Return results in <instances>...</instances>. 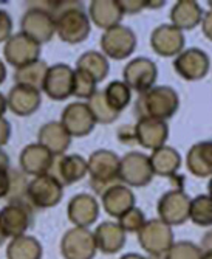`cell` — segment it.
<instances>
[{
	"label": "cell",
	"instance_id": "obj_6",
	"mask_svg": "<svg viewBox=\"0 0 212 259\" xmlns=\"http://www.w3.org/2000/svg\"><path fill=\"white\" fill-rule=\"evenodd\" d=\"M150 157L143 152H129L120 161V182L127 186L143 188L153 179Z\"/></svg>",
	"mask_w": 212,
	"mask_h": 259
},
{
	"label": "cell",
	"instance_id": "obj_23",
	"mask_svg": "<svg viewBox=\"0 0 212 259\" xmlns=\"http://www.w3.org/2000/svg\"><path fill=\"white\" fill-rule=\"evenodd\" d=\"M88 172V163L84 157L72 154V155H62L53 164L51 172L64 186L72 185L82 180Z\"/></svg>",
	"mask_w": 212,
	"mask_h": 259
},
{
	"label": "cell",
	"instance_id": "obj_13",
	"mask_svg": "<svg viewBox=\"0 0 212 259\" xmlns=\"http://www.w3.org/2000/svg\"><path fill=\"white\" fill-rule=\"evenodd\" d=\"M158 76V68L153 61L149 58H136L130 61L124 70L123 78L130 90H136L138 93H144L153 87Z\"/></svg>",
	"mask_w": 212,
	"mask_h": 259
},
{
	"label": "cell",
	"instance_id": "obj_47",
	"mask_svg": "<svg viewBox=\"0 0 212 259\" xmlns=\"http://www.w3.org/2000/svg\"><path fill=\"white\" fill-rule=\"evenodd\" d=\"M201 250L203 251H210L212 250V230L204 234L203 242H201Z\"/></svg>",
	"mask_w": 212,
	"mask_h": 259
},
{
	"label": "cell",
	"instance_id": "obj_16",
	"mask_svg": "<svg viewBox=\"0 0 212 259\" xmlns=\"http://www.w3.org/2000/svg\"><path fill=\"white\" fill-rule=\"evenodd\" d=\"M175 72L186 81L203 79L210 68L209 56L200 49L183 50L174 61Z\"/></svg>",
	"mask_w": 212,
	"mask_h": 259
},
{
	"label": "cell",
	"instance_id": "obj_32",
	"mask_svg": "<svg viewBox=\"0 0 212 259\" xmlns=\"http://www.w3.org/2000/svg\"><path fill=\"white\" fill-rule=\"evenodd\" d=\"M8 259H40L42 245L31 236H20L11 241L7 250Z\"/></svg>",
	"mask_w": 212,
	"mask_h": 259
},
{
	"label": "cell",
	"instance_id": "obj_51",
	"mask_svg": "<svg viewBox=\"0 0 212 259\" xmlns=\"http://www.w3.org/2000/svg\"><path fill=\"white\" fill-rule=\"evenodd\" d=\"M207 193H209L207 196L212 199V177H210V180H209V183H207Z\"/></svg>",
	"mask_w": 212,
	"mask_h": 259
},
{
	"label": "cell",
	"instance_id": "obj_34",
	"mask_svg": "<svg viewBox=\"0 0 212 259\" xmlns=\"http://www.w3.org/2000/svg\"><path fill=\"white\" fill-rule=\"evenodd\" d=\"M87 106L90 107L96 123H101V124H110L118 118V116H120V113H118L116 110H113L110 107V104L107 103L104 90H98L95 95L88 100Z\"/></svg>",
	"mask_w": 212,
	"mask_h": 259
},
{
	"label": "cell",
	"instance_id": "obj_30",
	"mask_svg": "<svg viewBox=\"0 0 212 259\" xmlns=\"http://www.w3.org/2000/svg\"><path fill=\"white\" fill-rule=\"evenodd\" d=\"M76 70H81V72L87 73L88 76H91L96 82H101L107 78L109 75V61L102 53L98 52H87L84 53L78 62H76Z\"/></svg>",
	"mask_w": 212,
	"mask_h": 259
},
{
	"label": "cell",
	"instance_id": "obj_37",
	"mask_svg": "<svg viewBox=\"0 0 212 259\" xmlns=\"http://www.w3.org/2000/svg\"><path fill=\"white\" fill-rule=\"evenodd\" d=\"M96 81L81 70H75V81H73V97L79 100H90L96 90Z\"/></svg>",
	"mask_w": 212,
	"mask_h": 259
},
{
	"label": "cell",
	"instance_id": "obj_17",
	"mask_svg": "<svg viewBox=\"0 0 212 259\" xmlns=\"http://www.w3.org/2000/svg\"><path fill=\"white\" fill-rule=\"evenodd\" d=\"M19 161L22 171L27 176L39 177L51 172V168L55 164V155L48 149H45L42 145L31 143L23 148Z\"/></svg>",
	"mask_w": 212,
	"mask_h": 259
},
{
	"label": "cell",
	"instance_id": "obj_12",
	"mask_svg": "<svg viewBox=\"0 0 212 259\" xmlns=\"http://www.w3.org/2000/svg\"><path fill=\"white\" fill-rule=\"evenodd\" d=\"M75 70L67 64H55L48 68L42 90L53 101H64L73 97Z\"/></svg>",
	"mask_w": 212,
	"mask_h": 259
},
{
	"label": "cell",
	"instance_id": "obj_8",
	"mask_svg": "<svg viewBox=\"0 0 212 259\" xmlns=\"http://www.w3.org/2000/svg\"><path fill=\"white\" fill-rule=\"evenodd\" d=\"M156 209L160 219L164 224L171 227L181 225L189 219L191 197L183 190H171L160 197Z\"/></svg>",
	"mask_w": 212,
	"mask_h": 259
},
{
	"label": "cell",
	"instance_id": "obj_33",
	"mask_svg": "<svg viewBox=\"0 0 212 259\" xmlns=\"http://www.w3.org/2000/svg\"><path fill=\"white\" fill-rule=\"evenodd\" d=\"M104 95L110 107L118 113H121L130 103L132 90L127 87L124 81H113L104 89Z\"/></svg>",
	"mask_w": 212,
	"mask_h": 259
},
{
	"label": "cell",
	"instance_id": "obj_52",
	"mask_svg": "<svg viewBox=\"0 0 212 259\" xmlns=\"http://www.w3.org/2000/svg\"><path fill=\"white\" fill-rule=\"evenodd\" d=\"M203 259H212V250L210 251H203Z\"/></svg>",
	"mask_w": 212,
	"mask_h": 259
},
{
	"label": "cell",
	"instance_id": "obj_18",
	"mask_svg": "<svg viewBox=\"0 0 212 259\" xmlns=\"http://www.w3.org/2000/svg\"><path fill=\"white\" fill-rule=\"evenodd\" d=\"M135 143L141 145L146 149H160L164 146L169 137V127L166 121L152 120V118H139L133 126Z\"/></svg>",
	"mask_w": 212,
	"mask_h": 259
},
{
	"label": "cell",
	"instance_id": "obj_46",
	"mask_svg": "<svg viewBox=\"0 0 212 259\" xmlns=\"http://www.w3.org/2000/svg\"><path fill=\"white\" fill-rule=\"evenodd\" d=\"M0 171H10V157L0 149Z\"/></svg>",
	"mask_w": 212,
	"mask_h": 259
},
{
	"label": "cell",
	"instance_id": "obj_27",
	"mask_svg": "<svg viewBox=\"0 0 212 259\" xmlns=\"http://www.w3.org/2000/svg\"><path fill=\"white\" fill-rule=\"evenodd\" d=\"M93 236H95L96 248H99L105 254L118 253L126 244V231L121 228L120 224L104 222L96 228Z\"/></svg>",
	"mask_w": 212,
	"mask_h": 259
},
{
	"label": "cell",
	"instance_id": "obj_25",
	"mask_svg": "<svg viewBox=\"0 0 212 259\" xmlns=\"http://www.w3.org/2000/svg\"><path fill=\"white\" fill-rule=\"evenodd\" d=\"M123 11L113 0H93L88 7V17L93 20L96 27L102 30H110L116 25H120L123 19Z\"/></svg>",
	"mask_w": 212,
	"mask_h": 259
},
{
	"label": "cell",
	"instance_id": "obj_7",
	"mask_svg": "<svg viewBox=\"0 0 212 259\" xmlns=\"http://www.w3.org/2000/svg\"><path fill=\"white\" fill-rule=\"evenodd\" d=\"M4 56L10 65H13L16 70L27 67L33 62L39 61L40 56V44L28 37L27 34L16 33L13 34L4 47Z\"/></svg>",
	"mask_w": 212,
	"mask_h": 259
},
{
	"label": "cell",
	"instance_id": "obj_49",
	"mask_svg": "<svg viewBox=\"0 0 212 259\" xmlns=\"http://www.w3.org/2000/svg\"><path fill=\"white\" fill-rule=\"evenodd\" d=\"M5 79H7V67L2 62V59H0V84H4Z\"/></svg>",
	"mask_w": 212,
	"mask_h": 259
},
{
	"label": "cell",
	"instance_id": "obj_22",
	"mask_svg": "<svg viewBox=\"0 0 212 259\" xmlns=\"http://www.w3.org/2000/svg\"><path fill=\"white\" fill-rule=\"evenodd\" d=\"M7 100H8L10 110L17 116L33 115L40 107V103H42L40 90L28 87V85H22V84H16L10 90Z\"/></svg>",
	"mask_w": 212,
	"mask_h": 259
},
{
	"label": "cell",
	"instance_id": "obj_20",
	"mask_svg": "<svg viewBox=\"0 0 212 259\" xmlns=\"http://www.w3.org/2000/svg\"><path fill=\"white\" fill-rule=\"evenodd\" d=\"M101 202L109 216L120 219L127 211L135 208V194L127 185L116 183L101 194Z\"/></svg>",
	"mask_w": 212,
	"mask_h": 259
},
{
	"label": "cell",
	"instance_id": "obj_9",
	"mask_svg": "<svg viewBox=\"0 0 212 259\" xmlns=\"http://www.w3.org/2000/svg\"><path fill=\"white\" fill-rule=\"evenodd\" d=\"M102 53L115 61H121L129 58L136 49L135 33L124 25H116L101 36Z\"/></svg>",
	"mask_w": 212,
	"mask_h": 259
},
{
	"label": "cell",
	"instance_id": "obj_40",
	"mask_svg": "<svg viewBox=\"0 0 212 259\" xmlns=\"http://www.w3.org/2000/svg\"><path fill=\"white\" fill-rule=\"evenodd\" d=\"M123 14H138L144 8H149V0H118Z\"/></svg>",
	"mask_w": 212,
	"mask_h": 259
},
{
	"label": "cell",
	"instance_id": "obj_53",
	"mask_svg": "<svg viewBox=\"0 0 212 259\" xmlns=\"http://www.w3.org/2000/svg\"><path fill=\"white\" fill-rule=\"evenodd\" d=\"M149 259H164V256H150Z\"/></svg>",
	"mask_w": 212,
	"mask_h": 259
},
{
	"label": "cell",
	"instance_id": "obj_41",
	"mask_svg": "<svg viewBox=\"0 0 212 259\" xmlns=\"http://www.w3.org/2000/svg\"><path fill=\"white\" fill-rule=\"evenodd\" d=\"M13 20H11V16L0 10V42H7L13 34Z\"/></svg>",
	"mask_w": 212,
	"mask_h": 259
},
{
	"label": "cell",
	"instance_id": "obj_19",
	"mask_svg": "<svg viewBox=\"0 0 212 259\" xmlns=\"http://www.w3.org/2000/svg\"><path fill=\"white\" fill-rule=\"evenodd\" d=\"M150 47L160 56H178L184 49V34L174 25H160L150 34Z\"/></svg>",
	"mask_w": 212,
	"mask_h": 259
},
{
	"label": "cell",
	"instance_id": "obj_42",
	"mask_svg": "<svg viewBox=\"0 0 212 259\" xmlns=\"http://www.w3.org/2000/svg\"><path fill=\"white\" fill-rule=\"evenodd\" d=\"M11 190V177L8 171H0V199L8 197Z\"/></svg>",
	"mask_w": 212,
	"mask_h": 259
},
{
	"label": "cell",
	"instance_id": "obj_36",
	"mask_svg": "<svg viewBox=\"0 0 212 259\" xmlns=\"http://www.w3.org/2000/svg\"><path fill=\"white\" fill-rule=\"evenodd\" d=\"M8 172L11 177V190H10V194L7 197L8 202L10 203H30V200H28L30 182L27 180V174L23 171L11 169V168Z\"/></svg>",
	"mask_w": 212,
	"mask_h": 259
},
{
	"label": "cell",
	"instance_id": "obj_2",
	"mask_svg": "<svg viewBox=\"0 0 212 259\" xmlns=\"http://www.w3.org/2000/svg\"><path fill=\"white\" fill-rule=\"evenodd\" d=\"M180 98L177 92L168 85H156L144 93H139L135 103V113L139 118H152L166 121L177 113Z\"/></svg>",
	"mask_w": 212,
	"mask_h": 259
},
{
	"label": "cell",
	"instance_id": "obj_3",
	"mask_svg": "<svg viewBox=\"0 0 212 259\" xmlns=\"http://www.w3.org/2000/svg\"><path fill=\"white\" fill-rule=\"evenodd\" d=\"M120 161L121 158L107 149L95 151L88 158L90 186L96 194H102L107 188L116 185L120 180Z\"/></svg>",
	"mask_w": 212,
	"mask_h": 259
},
{
	"label": "cell",
	"instance_id": "obj_54",
	"mask_svg": "<svg viewBox=\"0 0 212 259\" xmlns=\"http://www.w3.org/2000/svg\"><path fill=\"white\" fill-rule=\"evenodd\" d=\"M4 239H5V236H4V234H2V231H0V244L4 242Z\"/></svg>",
	"mask_w": 212,
	"mask_h": 259
},
{
	"label": "cell",
	"instance_id": "obj_39",
	"mask_svg": "<svg viewBox=\"0 0 212 259\" xmlns=\"http://www.w3.org/2000/svg\"><path fill=\"white\" fill-rule=\"evenodd\" d=\"M144 224H146L144 213L139 208H132L123 218H120V225L124 231L138 233Z\"/></svg>",
	"mask_w": 212,
	"mask_h": 259
},
{
	"label": "cell",
	"instance_id": "obj_38",
	"mask_svg": "<svg viewBox=\"0 0 212 259\" xmlns=\"http://www.w3.org/2000/svg\"><path fill=\"white\" fill-rule=\"evenodd\" d=\"M164 259H203V250L194 242H174L169 251L164 254Z\"/></svg>",
	"mask_w": 212,
	"mask_h": 259
},
{
	"label": "cell",
	"instance_id": "obj_31",
	"mask_svg": "<svg viewBox=\"0 0 212 259\" xmlns=\"http://www.w3.org/2000/svg\"><path fill=\"white\" fill-rule=\"evenodd\" d=\"M48 68L50 67L43 61L33 62L27 67L17 68L14 72V81H16V84H22V85H28L33 89L42 90L45 76L48 73Z\"/></svg>",
	"mask_w": 212,
	"mask_h": 259
},
{
	"label": "cell",
	"instance_id": "obj_28",
	"mask_svg": "<svg viewBox=\"0 0 212 259\" xmlns=\"http://www.w3.org/2000/svg\"><path fill=\"white\" fill-rule=\"evenodd\" d=\"M203 10L194 0H180L171 11L172 25L178 30H194L203 20Z\"/></svg>",
	"mask_w": 212,
	"mask_h": 259
},
{
	"label": "cell",
	"instance_id": "obj_45",
	"mask_svg": "<svg viewBox=\"0 0 212 259\" xmlns=\"http://www.w3.org/2000/svg\"><path fill=\"white\" fill-rule=\"evenodd\" d=\"M201 28H203L204 36L209 40H212V10H209L207 13H204L203 20H201Z\"/></svg>",
	"mask_w": 212,
	"mask_h": 259
},
{
	"label": "cell",
	"instance_id": "obj_15",
	"mask_svg": "<svg viewBox=\"0 0 212 259\" xmlns=\"http://www.w3.org/2000/svg\"><path fill=\"white\" fill-rule=\"evenodd\" d=\"M31 222L30 203H8L0 209V231L5 238H20Z\"/></svg>",
	"mask_w": 212,
	"mask_h": 259
},
{
	"label": "cell",
	"instance_id": "obj_50",
	"mask_svg": "<svg viewBox=\"0 0 212 259\" xmlns=\"http://www.w3.org/2000/svg\"><path fill=\"white\" fill-rule=\"evenodd\" d=\"M121 259H146L144 256H141V254H138V253H127V254H124Z\"/></svg>",
	"mask_w": 212,
	"mask_h": 259
},
{
	"label": "cell",
	"instance_id": "obj_26",
	"mask_svg": "<svg viewBox=\"0 0 212 259\" xmlns=\"http://www.w3.org/2000/svg\"><path fill=\"white\" fill-rule=\"evenodd\" d=\"M186 166L195 177H212V141L195 143L186 157Z\"/></svg>",
	"mask_w": 212,
	"mask_h": 259
},
{
	"label": "cell",
	"instance_id": "obj_35",
	"mask_svg": "<svg viewBox=\"0 0 212 259\" xmlns=\"http://www.w3.org/2000/svg\"><path fill=\"white\" fill-rule=\"evenodd\" d=\"M189 219L198 227H212V199L207 194L191 199Z\"/></svg>",
	"mask_w": 212,
	"mask_h": 259
},
{
	"label": "cell",
	"instance_id": "obj_10",
	"mask_svg": "<svg viewBox=\"0 0 212 259\" xmlns=\"http://www.w3.org/2000/svg\"><path fill=\"white\" fill-rule=\"evenodd\" d=\"M64 196V185L53 176L45 174L34 177L28 186V200L36 208L56 206Z\"/></svg>",
	"mask_w": 212,
	"mask_h": 259
},
{
	"label": "cell",
	"instance_id": "obj_14",
	"mask_svg": "<svg viewBox=\"0 0 212 259\" xmlns=\"http://www.w3.org/2000/svg\"><path fill=\"white\" fill-rule=\"evenodd\" d=\"M61 124L70 134V137L81 138L95 129L96 120L87 103H72L62 110Z\"/></svg>",
	"mask_w": 212,
	"mask_h": 259
},
{
	"label": "cell",
	"instance_id": "obj_55",
	"mask_svg": "<svg viewBox=\"0 0 212 259\" xmlns=\"http://www.w3.org/2000/svg\"><path fill=\"white\" fill-rule=\"evenodd\" d=\"M207 4H209V8L212 10V0H210V2H207Z\"/></svg>",
	"mask_w": 212,
	"mask_h": 259
},
{
	"label": "cell",
	"instance_id": "obj_43",
	"mask_svg": "<svg viewBox=\"0 0 212 259\" xmlns=\"http://www.w3.org/2000/svg\"><path fill=\"white\" fill-rule=\"evenodd\" d=\"M118 138H120L121 143H126V145H132V143H135L133 127H132V126H121V127H120V131H118Z\"/></svg>",
	"mask_w": 212,
	"mask_h": 259
},
{
	"label": "cell",
	"instance_id": "obj_11",
	"mask_svg": "<svg viewBox=\"0 0 212 259\" xmlns=\"http://www.w3.org/2000/svg\"><path fill=\"white\" fill-rule=\"evenodd\" d=\"M61 251L65 259H93L96 253L95 236L88 228L75 227L64 234Z\"/></svg>",
	"mask_w": 212,
	"mask_h": 259
},
{
	"label": "cell",
	"instance_id": "obj_21",
	"mask_svg": "<svg viewBox=\"0 0 212 259\" xmlns=\"http://www.w3.org/2000/svg\"><path fill=\"white\" fill-rule=\"evenodd\" d=\"M67 213H68V219L76 227L87 228L96 222L99 214V205L93 196L87 193H81L72 197V200L68 202Z\"/></svg>",
	"mask_w": 212,
	"mask_h": 259
},
{
	"label": "cell",
	"instance_id": "obj_4",
	"mask_svg": "<svg viewBox=\"0 0 212 259\" xmlns=\"http://www.w3.org/2000/svg\"><path fill=\"white\" fill-rule=\"evenodd\" d=\"M138 241L150 256H164L174 245L172 227L161 219H150L138 231Z\"/></svg>",
	"mask_w": 212,
	"mask_h": 259
},
{
	"label": "cell",
	"instance_id": "obj_48",
	"mask_svg": "<svg viewBox=\"0 0 212 259\" xmlns=\"http://www.w3.org/2000/svg\"><path fill=\"white\" fill-rule=\"evenodd\" d=\"M7 109H8V100L0 93V118H4Z\"/></svg>",
	"mask_w": 212,
	"mask_h": 259
},
{
	"label": "cell",
	"instance_id": "obj_24",
	"mask_svg": "<svg viewBox=\"0 0 212 259\" xmlns=\"http://www.w3.org/2000/svg\"><path fill=\"white\" fill-rule=\"evenodd\" d=\"M37 143L48 149L55 157H62L70 148L72 137L61 124V121H51L43 124L37 132Z\"/></svg>",
	"mask_w": 212,
	"mask_h": 259
},
{
	"label": "cell",
	"instance_id": "obj_1",
	"mask_svg": "<svg viewBox=\"0 0 212 259\" xmlns=\"http://www.w3.org/2000/svg\"><path fill=\"white\" fill-rule=\"evenodd\" d=\"M56 20V33L67 44H81L91 31L90 17L82 2H37Z\"/></svg>",
	"mask_w": 212,
	"mask_h": 259
},
{
	"label": "cell",
	"instance_id": "obj_29",
	"mask_svg": "<svg viewBox=\"0 0 212 259\" xmlns=\"http://www.w3.org/2000/svg\"><path fill=\"white\" fill-rule=\"evenodd\" d=\"M150 164L155 176L174 177L181 164V157L174 148L164 145L163 148L152 151Z\"/></svg>",
	"mask_w": 212,
	"mask_h": 259
},
{
	"label": "cell",
	"instance_id": "obj_5",
	"mask_svg": "<svg viewBox=\"0 0 212 259\" xmlns=\"http://www.w3.org/2000/svg\"><path fill=\"white\" fill-rule=\"evenodd\" d=\"M20 27L23 34H27L37 44H45L51 40L56 33V20L46 10L31 2L30 10L22 17Z\"/></svg>",
	"mask_w": 212,
	"mask_h": 259
},
{
	"label": "cell",
	"instance_id": "obj_44",
	"mask_svg": "<svg viewBox=\"0 0 212 259\" xmlns=\"http://www.w3.org/2000/svg\"><path fill=\"white\" fill-rule=\"evenodd\" d=\"M10 137H11V126H10L8 120L0 118V149L8 143Z\"/></svg>",
	"mask_w": 212,
	"mask_h": 259
}]
</instances>
